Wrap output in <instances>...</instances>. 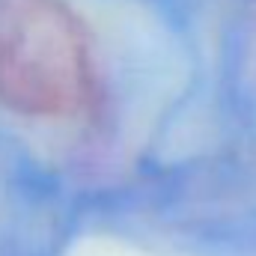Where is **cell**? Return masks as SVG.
Segmentation results:
<instances>
[{
	"mask_svg": "<svg viewBox=\"0 0 256 256\" xmlns=\"http://www.w3.org/2000/svg\"><path fill=\"white\" fill-rule=\"evenodd\" d=\"M98 98L92 36L68 0H0V104L78 120Z\"/></svg>",
	"mask_w": 256,
	"mask_h": 256,
	"instance_id": "1",
	"label": "cell"
}]
</instances>
